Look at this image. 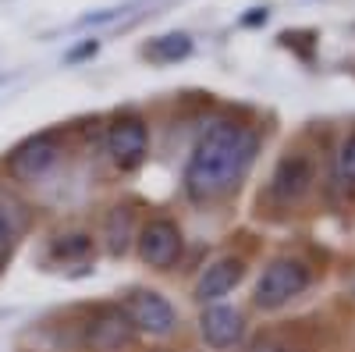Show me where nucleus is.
I'll use <instances>...</instances> for the list:
<instances>
[{
  "label": "nucleus",
  "mask_w": 355,
  "mask_h": 352,
  "mask_svg": "<svg viewBox=\"0 0 355 352\" xmlns=\"http://www.w3.org/2000/svg\"><path fill=\"white\" fill-rule=\"evenodd\" d=\"M256 150H259V139L252 128L234 125V121H214L189 157L185 192L196 203L224 196L227 189H234L245 178V171L256 160Z\"/></svg>",
  "instance_id": "1"
},
{
  "label": "nucleus",
  "mask_w": 355,
  "mask_h": 352,
  "mask_svg": "<svg viewBox=\"0 0 355 352\" xmlns=\"http://www.w3.org/2000/svg\"><path fill=\"white\" fill-rule=\"evenodd\" d=\"M306 285H309V267L302 260H274L256 281V306L277 310L295 296H302Z\"/></svg>",
  "instance_id": "2"
},
{
  "label": "nucleus",
  "mask_w": 355,
  "mask_h": 352,
  "mask_svg": "<svg viewBox=\"0 0 355 352\" xmlns=\"http://www.w3.org/2000/svg\"><path fill=\"white\" fill-rule=\"evenodd\" d=\"M57 157H61V142H57L53 132H43L36 139L21 142L18 150L11 153L8 167H11V174L18 182H36V178H43V174L57 164Z\"/></svg>",
  "instance_id": "3"
},
{
  "label": "nucleus",
  "mask_w": 355,
  "mask_h": 352,
  "mask_svg": "<svg viewBox=\"0 0 355 352\" xmlns=\"http://www.w3.org/2000/svg\"><path fill=\"white\" fill-rule=\"evenodd\" d=\"M146 150H150V132L139 117H121L114 121L110 132H107V153L110 160L121 167V171H132L146 160Z\"/></svg>",
  "instance_id": "4"
},
{
  "label": "nucleus",
  "mask_w": 355,
  "mask_h": 352,
  "mask_svg": "<svg viewBox=\"0 0 355 352\" xmlns=\"http://www.w3.org/2000/svg\"><path fill=\"white\" fill-rule=\"evenodd\" d=\"M182 253V231H178L174 221L167 217H157L142 228L139 235V256L150 263V267H171Z\"/></svg>",
  "instance_id": "5"
},
{
  "label": "nucleus",
  "mask_w": 355,
  "mask_h": 352,
  "mask_svg": "<svg viewBox=\"0 0 355 352\" xmlns=\"http://www.w3.org/2000/svg\"><path fill=\"white\" fill-rule=\"evenodd\" d=\"M128 320L150 335H167L174 328V310L157 292H135L128 299Z\"/></svg>",
  "instance_id": "6"
},
{
  "label": "nucleus",
  "mask_w": 355,
  "mask_h": 352,
  "mask_svg": "<svg viewBox=\"0 0 355 352\" xmlns=\"http://www.w3.org/2000/svg\"><path fill=\"white\" fill-rule=\"evenodd\" d=\"M313 185V164L306 157H284L270 178V192L277 203H299Z\"/></svg>",
  "instance_id": "7"
},
{
  "label": "nucleus",
  "mask_w": 355,
  "mask_h": 352,
  "mask_svg": "<svg viewBox=\"0 0 355 352\" xmlns=\"http://www.w3.org/2000/svg\"><path fill=\"white\" fill-rule=\"evenodd\" d=\"M242 274H245L242 260L224 256V260H217V263H210V267H206V274H202L199 285H196V296H199L202 303H214V299L227 296V292L242 281Z\"/></svg>",
  "instance_id": "8"
},
{
  "label": "nucleus",
  "mask_w": 355,
  "mask_h": 352,
  "mask_svg": "<svg viewBox=\"0 0 355 352\" xmlns=\"http://www.w3.org/2000/svg\"><path fill=\"white\" fill-rule=\"evenodd\" d=\"M132 335H135V324H132L121 310H103V313L93 320V328H89V345L110 352V349L128 345Z\"/></svg>",
  "instance_id": "9"
},
{
  "label": "nucleus",
  "mask_w": 355,
  "mask_h": 352,
  "mask_svg": "<svg viewBox=\"0 0 355 352\" xmlns=\"http://www.w3.org/2000/svg\"><path fill=\"white\" fill-rule=\"evenodd\" d=\"M202 338L210 342L214 349H227L242 338V313L227 310V306H210L202 313Z\"/></svg>",
  "instance_id": "10"
},
{
  "label": "nucleus",
  "mask_w": 355,
  "mask_h": 352,
  "mask_svg": "<svg viewBox=\"0 0 355 352\" xmlns=\"http://www.w3.org/2000/svg\"><path fill=\"white\" fill-rule=\"evenodd\" d=\"M334 178L341 185H355V132L341 142L338 160H334Z\"/></svg>",
  "instance_id": "11"
},
{
  "label": "nucleus",
  "mask_w": 355,
  "mask_h": 352,
  "mask_svg": "<svg viewBox=\"0 0 355 352\" xmlns=\"http://www.w3.org/2000/svg\"><path fill=\"white\" fill-rule=\"evenodd\" d=\"M189 53V40L185 36H164L150 47V57H157V61H178V57Z\"/></svg>",
  "instance_id": "12"
},
{
  "label": "nucleus",
  "mask_w": 355,
  "mask_h": 352,
  "mask_svg": "<svg viewBox=\"0 0 355 352\" xmlns=\"http://www.w3.org/2000/svg\"><path fill=\"white\" fill-rule=\"evenodd\" d=\"M89 249H93V242H89L85 235H68V239H61V242L53 246V253L64 256V260H68V256H85Z\"/></svg>",
  "instance_id": "13"
},
{
  "label": "nucleus",
  "mask_w": 355,
  "mask_h": 352,
  "mask_svg": "<svg viewBox=\"0 0 355 352\" xmlns=\"http://www.w3.org/2000/svg\"><path fill=\"white\" fill-rule=\"evenodd\" d=\"M8 249H11V231H8V224L0 221V260L8 256Z\"/></svg>",
  "instance_id": "14"
},
{
  "label": "nucleus",
  "mask_w": 355,
  "mask_h": 352,
  "mask_svg": "<svg viewBox=\"0 0 355 352\" xmlns=\"http://www.w3.org/2000/svg\"><path fill=\"white\" fill-rule=\"evenodd\" d=\"M256 352H284V349H281V345H259Z\"/></svg>",
  "instance_id": "15"
}]
</instances>
